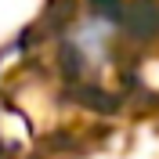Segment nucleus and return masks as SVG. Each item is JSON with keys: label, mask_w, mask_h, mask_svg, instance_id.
I'll return each mask as SVG.
<instances>
[]
</instances>
